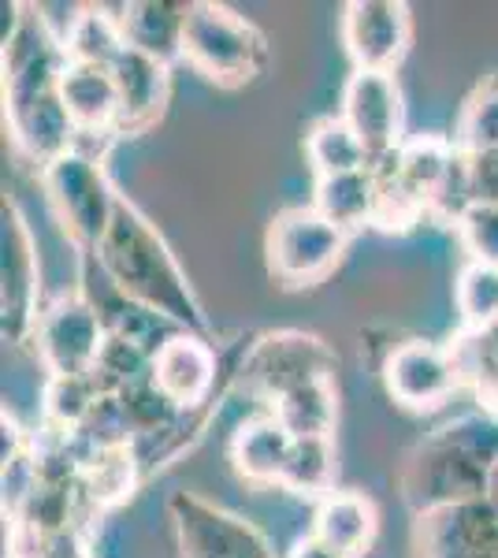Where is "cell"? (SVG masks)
Segmentation results:
<instances>
[{
    "instance_id": "1",
    "label": "cell",
    "mask_w": 498,
    "mask_h": 558,
    "mask_svg": "<svg viewBox=\"0 0 498 558\" xmlns=\"http://www.w3.org/2000/svg\"><path fill=\"white\" fill-rule=\"evenodd\" d=\"M4 31V123L20 149L38 165H52L75 149V128L63 108L60 78L68 52L41 23L38 8L20 15Z\"/></svg>"
},
{
    "instance_id": "2",
    "label": "cell",
    "mask_w": 498,
    "mask_h": 558,
    "mask_svg": "<svg viewBox=\"0 0 498 558\" xmlns=\"http://www.w3.org/2000/svg\"><path fill=\"white\" fill-rule=\"evenodd\" d=\"M94 257L120 299L149 305L160 317L175 320L183 331L208 336L205 310L197 302L194 287H190L183 265H179L165 235L153 228V220L138 205L120 197L112 223H108L105 239L97 242Z\"/></svg>"
},
{
    "instance_id": "3",
    "label": "cell",
    "mask_w": 498,
    "mask_h": 558,
    "mask_svg": "<svg viewBox=\"0 0 498 558\" xmlns=\"http://www.w3.org/2000/svg\"><path fill=\"white\" fill-rule=\"evenodd\" d=\"M498 458V421L487 413L458 417L413 447L402 470V499L416 514L487 499V476Z\"/></svg>"
},
{
    "instance_id": "4",
    "label": "cell",
    "mask_w": 498,
    "mask_h": 558,
    "mask_svg": "<svg viewBox=\"0 0 498 558\" xmlns=\"http://www.w3.org/2000/svg\"><path fill=\"white\" fill-rule=\"evenodd\" d=\"M271 45L246 15L216 0H194L183 34V64L220 89L250 86L265 75Z\"/></svg>"
},
{
    "instance_id": "5",
    "label": "cell",
    "mask_w": 498,
    "mask_h": 558,
    "mask_svg": "<svg viewBox=\"0 0 498 558\" xmlns=\"http://www.w3.org/2000/svg\"><path fill=\"white\" fill-rule=\"evenodd\" d=\"M347 231H339L335 223L324 220L313 205H291V209L271 216L265 231L268 272L287 291L316 287L339 268L342 254H347Z\"/></svg>"
},
{
    "instance_id": "6",
    "label": "cell",
    "mask_w": 498,
    "mask_h": 558,
    "mask_svg": "<svg viewBox=\"0 0 498 558\" xmlns=\"http://www.w3.org/2000/svg\"><path fill=\"white\" fill-rule=\"evenodd\" d=\"M41 186L68 239L94 254L112 223L116 205H120V194L108 183L105 160L71 149L41 168Z\"/></svg>"
},
{
    "instance_id": "7",
    "label": "cell",
    "mask_w": 498,
    "mask_h": 558,
    "mask_svg": "<svg viewBox=\"0 0 498 558\" xmlns=\"http://www.w3.org/2000/svg\"><path fill=\"white\" fill-rule=\"evenodd\" d=\"M339 357L309 331H268L260 336L242 362V387L271 407L276 399L297 391L313 380H335Z\"/></svg>"
},
{
    "instance_id": "8",
    "label": "cell",
    "mask_w": 498,
    "mask_h": 558,
    "mask_svg": "<svg viewBox=\"0 0 498 558\" xmlns=\"http://www.w3.org/2000/svg\"><path fill=\"white\" fill-rule=\"evenodd\" d=\"M0 331L4 343L23 347L34 339V324L41 317V272L38 242L23 209L4 197L0 209Z\"/></svg>"
},
{
    "instance_id": "9",
    "label": "cell",
    "mask_w": 498,
    "mask_h": 558,
    "mask_svg": "<svg viewBox=\"0 0 498 558\" xmlns=\"http://www.w3.org/2000/svg\"><path fill=\"white\" fill-rule=\"evenodd\" d=\"M168 518L179 558H276L268 536L253 521L194 492H171Z\"/></svg>"
},
{
    "instance_id": "10",
    "label": "cell",
    "mask_w": 498,
    "mask_h": 558,
    "mask_svg": "<svg viewBox=\"0 0 498 558\" xmlns=\"http://www.w3.org/2000/svg\"><path fill=\"white\" fill-rule=\"evenodd\" d=\"M105 339L101 305L83 294H60L41 310L31 343L38 347V362L49 368V376H89Z\"/></svg>"
},
{
    "instance_id": "11",
    "label": "cell",
    "mask_w": 498,
    "mask_h": 558,
    "mask_svg": "<svg viewBox=\"0 0 498 558\" xmlns=\"http://www.w3.org/2000/svg\"><path fill=\"white\" fill-rule=\"evenodd\" d=\"M339 116L361 138L368 160L379 165L405 146V105L402 86L387 71H353L342 86Z\"/></svg>"
},
{
    "instance_id": "12",
    "label": "cell",
    "mask_w": 498,
    "mask_h": 558,
    "mask_svg": "<svg viewBox=\"0 0 498 558\" xmlns=\"http://www.w3.org/2000/svg\"><path fill=\"white\" fill-rule=\"evenodd\" d=\"M413 15L402 0H350L342 8V45L353 71H387L405 60Z\"/></svg>"
},
{
    "instance_id": "13",
    "label": "cell",
    "mask_w": 498,
    "mask_h": 558,
    "mask_svg": "<svg viewBox=\"0 0 498 558\" xmlns=\"http://www.w3.org/2000/svg\"><path fill=\"white\" fill-rule=\"evenodd\" d=\"M60 94L71 128H75V149L105 160L108 146L120 138V89H116L112 68L71 64L68 60Z\"/></svg>"
},
{
    "instance_id": "14",
    "label": "cell",
    "mask_w": 498,
    "mask_h": 558,
    "mask_svg": "<svg viewBox=\"0 0 498 558\" xmlns=\"http://www.w3.org/2000/svg\"><path fill=\"white\" fill-rule=\"evenodd\" d=\"M384 387L402 410H439L458 391V368L447 343L405 339L384 357Z\"/></svg>"
},
{
    "instance_id": "15",
    "label": "cell",
    "mask_w": 498,
    "mask_h": 558,
    "mask_svg": "<svg viewBox=\"0 0 498 558\" xmlns=\"http://www.w3.org/2000/svg\"><path fill=\"white\" fill-rule=\"evenodd\" d=\"M416 558H498V510L487 499L416 514Z\"/></svg>"
},
{
    "instance_id": "16",
    "label": "cell",
    "mask_w": 498,
    "mask_h": 558,
    "mask_svg": "<svg viewBox=\"0 0 498 558\" xmlns=\"http://www.w3.org/2000/svg\"><path fill=\"white\" fill-rule=\"evenodd\" d=\"M216 373H220L216 347L208 343V336H194V331H179L153 357V380L186 413L208 402V395L216 391Z\"/></svg>"
},
{
    "instance_id": "17",
    "label": "cell",
    "mask_w": 498,
    "mask_h": 558,
    "mask_svg": "<svg viewBox=\"0 0 498 558\" xmlns=\"http://www.w3.org/2000/svg\"><path fill=\"white\" fill-rule=\"evenodd\" d=\"M168 71V64L134 49H123V57L112 64L116 89H120V138L146 134L165 120V108L171 97Z\"/></svg>"
},
{
    "instance_id": "18",
    "label": "cell",
    "mask_w": 498,
    "mask_h": 558,
    "mask_svg": "<svg viewBox=\"0 0 498 558\" xmlns=\"http://www.w3.org/2000/svg\"><path fill=\"white\" fill-rule=\"evenodd\" d=\"M112 12L123 31L126 49L146 52V57L168 68L183 60L190 4H183V0H131V4H116Z\"/></svg>"
},
{
    "instance_id": "19",
    "label": "cell",
    "mask_w": 498,
    "mask_h": 558,
    "mask_svg": "<svg viewBox=\"0 0 498 558\" xmlns=\"http://www.w3.org/2000/svg\"><path fill=\"white\" fill-rule=\"evenodd\" d=\"M294 436L279 425L271 410H260L242 421L231 436V465L253 488H279L283 470L291 462Z\"/></svg>"
},
{
    "instance_id": "20",
    "label": "cell",
    "mask_w": 498,
    "mask_h": 558,
    "mask_svg": "<svg viewBox=\"0 0 498 558\" xmlns=\"http://www.w3.org/2000/svg\"><path fill=\"white\" fill-rule=\"evenodd\" d=\"M379 533V510L365 492L335 488L313 510V536L342 558H361Z\"/></svg>"
},
{
    "instance_id": "21",
    "label": "cell",
    "mask_w": 498,
    "mask_h": 558,
    "mask_svg": "<svg viewBox=\"0 0 498 558\" xmlns=\"http://www.w3.org/2000/svg\"><path fill=\"white\" fill-rule=\"evenodd\" d=\"M138 488V447H97L78 465V499L89 514L123 507Z\"/></svg>"
},
{
    "instance_id": "22",
    "label": "cell",
    "mask_w": 498,
    "mask_h": 558,
    "mask_svg": "<svg viewBox=\"0 0 498 558\" xmlns=\"http://www.w3.org/2000/svg\"><path fill=\"white\" fill-rule=\"evenodd\" d=\"M376 205H379V186L373 168L316 179L313 186V209L339 231H347V235L376 223Z\"/></svg>"
},
{
    "instance_id": "23",
    "label": "cell",
    "mask_w": 498,
    "mask_h": 558,
    "mask_svg": "<svg viewBox=\"0 0 498 558\" xmlns=\"http://www.w3.org/2000/svg\"><path fill=\"white\" fill-rule=\"evenodd\" d=\"M447 347L458 368V384L469 387L479 410L498 421V320L487 328H461Z\"/></svg>"
},
{
    "instance_id": "24",
    "label": "cell",
    "mask_w": 498,
    "mask_h": 558,
    "mask_svg": "<svg viewBox=\"0 0 498 558\" xmlns=\"http://www.w3.org/2000/svg\"><path fill=\"white\" fill-rule=\"evenodd\" d=\"M305 157H309L316 179L373 168L361 138L350 131V123L342 116H320V120H313V128L305 131Z\"/></svg>"
},
{
    "instance_id": "25",
    "label": "cell",
    "mask_w": 498,
    "mask_h": 558,
    "mask_svg": "<svg viewBox=\"0 0 498 558\" xmlns=\"http://www.w3.org/2000/svg\"><path fill=\"white\" fill-rule=\"evenodd\" d=\"M279 417V425L291 432L294 439L309 436H335L339 425V387L335 380H313L297 391L283 395L268 407Z\"/></svg>"
},
{
    "instance_id": "26",
    "label": "cell",
    "mask_w": 498,
    "mask_h": 558,
    "mask_svg": "<svg viewBox=\"0 0 498 558\" xmlns=\"http://www.w3.org/2000/svg\"><path fill=\"white\" fill-rule=\"evenodd\" d=\"M123 49H126V41H123L120 23H116V12L112 8H97V4H83L68 41H63V52H68L71 64L112 68L116 60L123 57Z\"/></svg>"
},
{
    "instance_id": "27",
    "label": "cell",
    "mask_w": 498,
    "mask_h": 558,
    "mask_svg": "<svg viewBox=\"0 0 498 558\" xmlns=\"http://www.w3.org/2000/svg\"><path fill=\"white\" fill-rule=\"evenodd\" d=\"M335 470H339V451H335V436L294 439L291 462H287L279 488L294 492V495H309V499L320 502L324 495L335 492Z\"/></svg>"
},
{
    "instance_id": "28",
    "label": "cell",
    "mask_w": 498,
    "mask_h": 558,
    "mask_svg": "<svg viewBox=\"0 0 498 558\" xmlns=\"http://www.w3.org/2000/svg\"><path fill=\"white\" fill-rule=\"evenodd\" d=\"M101 317H105V331L108 336H120L126 343H134L138 350H146L149 357H157V350L168 343V339H175L179 324L160 317L157 310H149V305H138L131 299H120L116 294L112 302L101 305Z\"/></svg>"
},
{
    "instance_id": "29",
    "label": "cell",
    "mask_w": 498,
    "mask_h": 558,
    "mask_svg": "<svg viewBox=\"0 0 498 558\" xmlns=\"http://www.w3.org/2000/svg\"><path fill=\"white\" fill-rule=\"evenodd\" d=\"M116 399H120V410H123L126 425H131V432H134V439L165 436V432L175 428L179 417L186 413V410H179L165 391H160L153 376L131 384V387H123Z\"/></svg>"
},
{
    "instance_id": "30",
    "label": "cell",
    "mask_w": 498,
    "mask_h": 558,
    "mask_svg": "<svg viewBox=\"0 0 498 558\" xmlns=\"http://www.w3.org/2000/svg\"><path fill=\"white\" fill-rule=\"evenodd\" d=\"M101 399L105 395L94 376H49V387H45V421H49V428L78 432Z\"/></svg>"
},
{
    "instance_id": "31",
    "label": "cell",
    "mask_w": 498,
    "mask_h": 558,
    "mask_svg": "<svg viewBox=\"0 0 498 558\" xmlns=\"http://www.w3.org/2000/svg\"><path fill=\"white\" fill-rule=\"evenodd\" d=\"M454 302L461 313V328H487L498 320V268L469 260L458 272Z\"/></svg>"
},
{
    "instance_id": "32",
    "label": "cell",
    "mask_w": 498,
    "mask_h": 558,
    "mask_svg": "<svg viewBox=\"0 0 498 558\" xmlns=\"http://www.w3.org/2000/svg\"><path fill=\"white\" fill-rule=\"evenodd\" d=\"M454 142H458L461 153L498 149V78L479 83L476 94L465 101Z\"/></svg>"
},
{
    "instance_id": "33",
    "label": "cell",
    "mask_w": 498,
    "mask_h": 558,
    "mask_svg": "<svg viewBox=\"0 0 498 558\" xmlns=\"http://www.w3.org/2000/svg\"><path fill=\"white\" fill-rule=\"evenodd\" d=\"M454 228L469 260L498 268V205H469Z\"/></svg>"
},
{
    "instance_id": "34",
    "label": "cell",
    "mask_w": 498,
    "mask_h": 558,
    "mask_svg": "<svg viewBox=\"0 0 498 558\" xmlns=\"http://www.w3.org/2000/svg\"><path fill=\"white\" fill-rule=\"evenodd\" d=\"M473 205H498V149L465 153Z\"/></svg>"
},
{
    "instance_id": "35",
    "label": "cell",
    "mask_w": 498,
    "mask_h": 558,
    "mask_svg": "<svg viewBox=\"0 0 498 558\" xmlns=\"http://www.w3.org/2000/svg\"><path fill=\"white\" fill-rule=\"evenodd\" d=\"M34 558H94V551H89V544H86V533L63 529V533L45 536Z\"/></svg>"
},
{
    "instance_id": "36",
    "label": "cell",
    "mask_w": 498,
    "mask_h": 558,
    "mask_svg": "<svg viewBox=\"0 0 498 558\" xmlns=\"http://www.w3.org/2000/svg\"><path fill=\"white\" fill-rule=\"evenodd\" d=\"M287 558H342V555L324 544V539H316L313 533H305L302 539H294V547L287 551Z\"/></svg>"
},
{
    "instance_id": "37",
    "label": "cell",
    "mask_w": 498,
    "mask_h": 558,
    "mask_svg": "<svg viewBox=\"0 0 498 558\" xmlns=\"http://www.w3.org/2000/svg\"><path fill=\"white\" fill-rule=\"evenodd\" d=\"M487 502L498 510V458H495V465H491V476H487Z\"/></svg>"
}]
</instances>
